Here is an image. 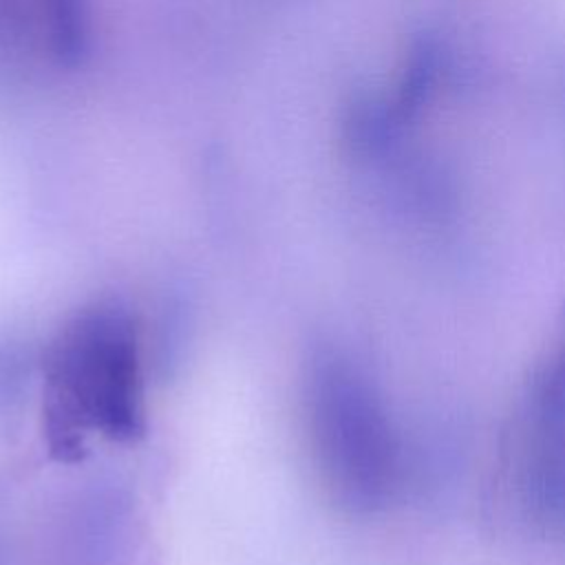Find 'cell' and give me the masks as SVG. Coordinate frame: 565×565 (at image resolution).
Returning <instances> with one entry per match:
<instances>
[{
  "mask_svg": "<svg viewBox=\"0 0 565 565\" xmlns=\"http://www.w3.org/2000/svg\"><path fill=\"white\" fill-rule=\"evenodd\" d=\"M44 433L57 457L86 439L124 444L143 435V371L135 320L113 302L73 313L44 355Z\"/></svg>",
  "mask_w": 565,
  "mask_h": 565,
  "instance_id": "obj_1",
  "label": "cell"
},
{
  "mask_svg": "<svg viewBox=\"0 0 565 565\" xmlns=\"http://www.w3.org/2000/svg\"><path fill=\"white\" fill-rule=\"evenodd\" d=\"M302 404L327 497L349 514L380 510L395 483V441L366 380L342 355L320 351L307 364Z\"/></svg>",
  "mask_w": 565,
  "mask_h": 565,
  "instance_id": "obj_2",
  "label": "cell"
},
{
  "mask_svg": "<svg viewBox=\"0 0 565 565\" xmlns=\"http://www.w3.org/2000/svg\"><path fill=\"white\" fill-rule=\"evenodd\" d=\"M530 419L565 426V307L532 373Z\"/></svg>",
  "mask_w": 565,
  "mask_h": 565,
  "instance_id": "obj_3",
  "label": "cell"
},
{
  "mask_svg": "<svg viewBox=\"0 0 565 565\" xmlns=\"http://www.w3.org/2000/svg\"><path fill=\"white\" fill-rule=\"evenodd\" d=\"M49 46L53 55L73 66L90 51V9L88 0H42Z\"/></svg>",
  "mask_w": 565,
  "mask_h": 565,
  "instance_id": "obj_4",
  "label": "cell"
}]
</instances>
